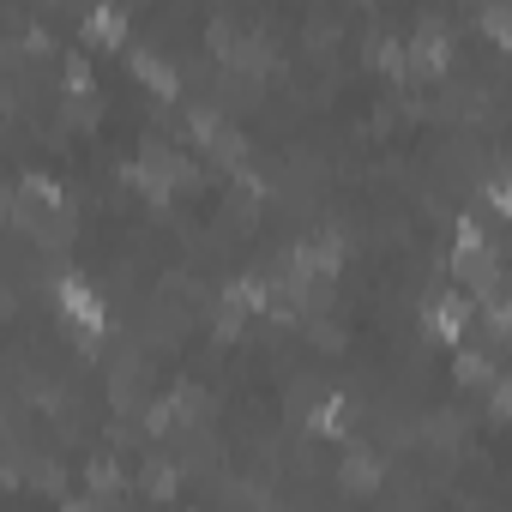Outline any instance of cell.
Wrapping results in <instances>:
<instances>
[{
	"label": "cell",
	"instance_id": "7a4b0ae2",
	"mask_svg": "<svg viewBox=\"0 0 512 512\" xmlns=\"http://www.w3.org/2000/svg\"><path fill=\"white\" fill-rule=\"evenodd\" d=\"M464 326H470V302H464V296H440V302L428 308V332H434L440 344H458Z\"/></svg>",
	"mask_w": 512,
	"mask_h": 512
},
{
	"label": "cell",
	"instance_id": "6da1fadb",
	"mask_svg": "<svg viewBox=\"0 0 512 512\" xmlns=\"http://www.w3.org/2000/svg\"><path fill=\"white\" fill-rule=\"evenodd\" d=\"M55 302H61V314H67L73 326L103 332V302H97V290H91L85 278H61V284H55Z\"/></svg>",
	"mask_w": 512,
	"mask_h": 512
},
{
	"label": "cell",
	"instance_id": "3957f363",
	"mask_svg": "<svg viewBox=\"0 0 512 512\" xmlns=\"http://www.w3.org/2000/svg\"><path fill=\"white\" fill-rule=\"evenodd\" d=\"M344 482H350V488H374V482H380V458H368V452H356V458L344 464Z\"/></svg>",
	"mask_w": 512,
	"mask_h": 512
}]
</instances>
